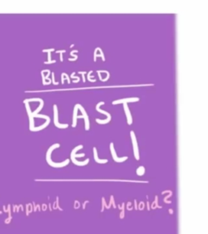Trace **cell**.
Here are the masks:
<instances>
[{
    "label": "cell",
    "mask_w": 208,
    "mask_h": 234,
    "mask_svg": "<svg viewBox=\"0 0 208 234\" xmlns=\"http://www.w3.org/2000/svg\"><path fill=\"white\" fill-rule=\"evenodd\" d=\"M102 104H105V102H98V103L97 104V106H96V110H97L98 112L102 113V114H104V115H106V116H107V118H106V119H104V120H101V119H96V122H97L98 124H104L108 123L109 121H110V119H111L110 114H109L108 112H106V111H105V110H101V109L99 108V106H101V105H102Z\"/></svg>",
    "instance_id": "6da1fadb"
},
{
    "label": "cell",
    "mask_w": 208,
    "mask_h": 234,
    "mask_svg": "<svg viewBox=\"0 0 208 234\" xmlns=\"http://www.w3.org/2000/svg\"><path fill=\"white\" fill-rule=\"evenodd\" d=\"M54 124H55V126H56L57 128H67L68 127V124H59L58 121V108H57V106L56 105H54Z\"/></svg>",
    "instance_id": "7a4b0ae2"
},
{
    "label": "cell",
    "mask_w": 208,
    "mask_h": 234,
    "mask_svg": "<svg viewBox=\"0 0 208 234\" xmlns=\"http://www.w3.org/2000/svg\"><path fill=\"white\" fill-rule=\"evenodd\" d=\"M130 134H131V137H132V145H133V150H134L135 158L138 160L139 153H138V146H137V142H136V136H135L134 132H132V131L130 132Z\"/></svg>",
    "instance_id": "3957f363"
},
{
    "label": "cell",
    "mask_w": 208,
    "mask_h": 234,
    "mask_svg": "<svg viewBox=\"0 0 208 234\" xmlns=\"http://www.w3.org/2000/svg\"><path fill=\"white\" fill-rule=\"evenodd\" d=\"M78 108L80 109V111L82 112L83 118H84V124H85V130H89V117H88V115H87L86 111L84 110V109L83 108L82 106H81L80 104H78Z\"/></svg>",
    "instance_id": "277c9868"
},
{
    "label": "cell",
    "mask_w": 208,
    "mask_h": 234,
    "mask_svg": "<svg viewBox=\"0 0 208 234\" xmlns=\"http://www.w3.org/2000/svg\"><path fill=\"white\" fill-rule=\"evenodd\" d=\"M110 151H111V154H112L113 158H114V160H115V162H123V161L126 160V159L128 158V157H126V156L125 157H124V158H119V157H117L116 154H115V150H114V147H113V143H110Z\"/></svg>",
    "instance_id": "5b68a950"
},
{
    "label": "cell",
    "mask_w": 208,
    "mask_h": 234,
    "mask_svg": "<svg viewBox=\"0 0 208 234\" xmlns=\"http://www.w3.org/2000/svg\"><path fill=\"white\" fill-rule=\"evenodd\" d=\"M136 101H139L138 98H128L115 100L112 102V104L113 105H116L118 103H127L128 102H136Z\"/></svg>",
    "instance_id": "8992f818"
},
{
    "label": "cell",
    "mask_w": 208,
    "mask_h": 234,
    "mask_svg": "<svg viewBox=\"0 0 208 234\" xmlns=\"http://www.w3.org/2000/svg\"><path fill=\"white\" fill-rule=\"evenodd\" d=\"M124 111H125L126 117H127V119H128V124L131 125L132 123V115H131V113H130V110L128 109V106L127 105V103H124Z\"/></svg>",
    "instance_id": "52a82bcc"
},
{
    "label": "cell",
    "mask_w": 208,
    "mask_h": 234,
    "mask_svg": "<svg viewBox=\"0 0 208 234\" xmlns=\"http://www.w3.org/2000/svg\"><path fill=\"white\" fill-rule=\"evenodd\" d=\"M77 110H78V104H76L75 107H74V112H73V122L72 126L75 128L76 126V119H77Z\"/></svg>",
    "instance_id": "ba28073f"
},
{
    "label": "cell",
    "mask_w": 208,
    "mask_h": 234,
    "mask_svg": "<svg viewBox=\"0 0 208 234\" xmlns=\"http://www.w3.org/2000/svg\"><path fill=\"white\" fill-rule=\"evenodd\" d=\"M93 153H94V158H95V161L96 162H98V163H106V162H107V160L106 159H99L98 158V154H97V150H96V148H93Z\"/></svg>",
    "instance_id": "9c48e42d"
},
{
    "label": "cell",
    "mask_w": 208,
    "mask_h": 234,
    "mask_svg": "<svg viewBox=\"0 0 208 234\" xmlns=\"http://www.w3.org/2000/svg\"><path fill=\"white\" fill-rule=\"evenodd\" d=\"M99 52H100V54H94V58H93V60L96 61V59H97V57H99V56L102 57V61L106 60V58H105V56H104L103 52H102V50H101V48H100V47H99Z\"/></svg>",
    "instance_id": "30bf717a"
},
{
    "label": "cell",
    "mask_w": 208,
    "mask_h": 234,
    "mask_svg": "<svg viewBox=\"0 0 208 234\" xmlns=\"http://www.w3.org/2000/svg\"><path fill=\"white\" fill-rule=\"evenodd\" d=\"M144 173H145V167H139L138 169L136 170V174L138 176H142Z\"/></svg>",
    "instance_id": "8fae6325"
},
{
    "label": "cell",
    "mask_w": 208,
    "mask_h": 234,
    "mask_svg": "<svg viewBox=\"0 0 208 234\" xmlns=\"http://www.w3.org/2000/svg\"><path fill=\"white\" fill-rule=\"evenodd\" d=\"M76 52H78L77 50H72V51L71 53H70V54H71L72 56V57H73V58H73V61L76 60V58H78L77 55H75V54H74V53H76Z\"/></svg>",
    "instance_id": "7c38bea8"
},
{
    "label": "cell",
    "mask_w": 208,
    "mask_h": 234,
    "mask_svg": "<svg viewBox=\"0 0 208 234\" xmlns=\"http://www.w3.org/2000/svg\"><path fill=\"white\" fill-rule=\"evenodd\" d=\"M92 72H93V71H90L89 72V74H88V79H89V81H91V82H95V81H96L95 79L92 80V79H91V77H90V74L92 73Z\"/></svg>",
    "instance_id": "4fadbf2b"
},
{
    "label": "cell",
    "mask_w": 208,
    "mask_h": 234,
    "mask_svg": "<svg viewBox=\"0 0 208 234\" xmlns=\"http://www.w3.org/2000/svg\"><path fill=\"white\" fill-rule=\"evenodd\" d=\"M78 73H80L81 75H82L83 82H85V78H84V75L86 74V72H78Z\"/></svg>",
    "instance_id": "5bb4252c"
},
{
    "label": "cell",
    "mask_w": 208,
    "mask_h": 234,
    "mask_svg": "<svg viewBox=\"0 0 208 234\" xmlns=\"http://www.w3.org/2000/svg\"><path fill=\"white\" fill-rule=\"evenodd\" d=\"M75 73H76L75 72H73L72 73L71 78H73V79H75V80H80V78L78 77V76H75Z\"/></svg>",
    "instance_id": "9a60e30c"
},
{
    "label": "cell",
    "mask_w": 208,
    "mask_h": 234,
    "mask_svg": "<svg viewBox=\"0 0 208 234\" xmlns=\"http://www.w3.org/2000/svg\"><path fill=\"white\" fill-rule=\"evenodd\" d=\"M62 75H63V76H65V77H66V79H67V82H68V83L71 82V81H70L69 77H68V76H67V73H64V72H63V73H62Z\"/></svg>",
    "instance_id": "2e32d148"
},
{
    "label": "cell",
    "mask_w": 208,
    "mask_h": 234,
    "mask_svg": "<svg viewBox=\"0 0 208 234\" xmlns=\"http://www.w3.org/2000/svg\"><path fill=\"white\" fill-rule=\"evenodd\" d=\"M52 82L54 83V84H58V82H55L54 81V73L52 72Z\"/></svg>",
    "instance_id": "e0dca14e"
},
{
    "label": "cell",
    "mask_w": 208,
    "mask_h": 234,
    "mask_svg": "<svg viewBox=\"0 0 208 234\" xmlns=\"http://www.w3.org/2000/svg\"><path fill=\"white\" fill-rule=\"evenodd\" d=\"M63 52H66V50H57V51H56V53H57V54H58V53H59V54H63Z\"/></svg>",
    "instance_id": "ac0fdd59"
},
{
    "label": "cell",
    "mask_w": 208,
    "mask_h": 234,
    "mask_svg": "<svg viewBox=\"0 0 208 234\" xmlns=\"http://www.w3.org/2000/svg\"><path fill=\"white\" fill-rule=\"evenodd\" d=\"M53 50H54V48H52V49H50V50H43V51H44V52H46H46H48V53H49V52H50V51H53Z\"/></svg>",
    "instance_id": "d6986e66"
},
{
    "label": "cell",
    "mask_w": 208,
    "mask_h": 234,
    "mask_svg": "<svg viewBox=\"0 0 208 234\" xmlns=\"http://www.w3.org/2000/svg\"><path fill=\"white\" fill-rule=\"evenodd\" d=\"M56 63V61L51 60V61H49V62H45V63Z\"/></svg>",
    "instance_id": "ffe728a7"
},
{
    "label": "cell",
    "mask_w": 208,
    "mask_h": 234,
    "mask_svg": "<svg viewBox=\"0 0 208 234\" xmlns=\"http://www.w3.org/2000/svg\"><path fill=\"white\" fill-rule=\"evenodd\" d=\"M79 80H72V82H73V83L79 82Z\"/></svg>",
    "instance_id": "44dd1931"
},
{
    "label": "cell",
    "mask_w": 208,
    "mask_h": 234,
    "mask_svg": "<svg viewBox=\"0 0 208 234\" xmlns=\"http://www.w3.org/2000/svg\"><path fill=\"white\" fill-rule=\"evenodd\" d=\"M73 46H74V45H73V44H72V45H71V46H70V47H73Z\"/></svg>",
    "instance_id": "7402d4cb"
}]
</instances>
